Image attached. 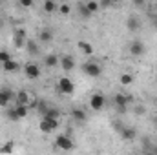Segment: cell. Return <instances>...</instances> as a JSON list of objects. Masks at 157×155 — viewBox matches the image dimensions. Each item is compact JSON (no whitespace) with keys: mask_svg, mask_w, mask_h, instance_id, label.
Wrapping results in <instances>:
<instances>
[{"mask_svg":"<svg viewBox=\"0 0 157 155\" xmlns=\"http://www.w3.org/2000/svg\"><path fill=\"white\" fill-rule=\"evenodd\" d=\"M24 75H26V78H29V80H37L42 75V70H40V66L37 62H28L24 66Z\"/></svg>","mask_w":157,"mask_h":155,"instance_id":"cell-4","label":"cell"},{"mask_svg":"<svg viewBox=\"0 0 157 155\" xmlns=\"http://www.w3.org/2000/svg\"><path fill=\"white\" fill-rule=\"evenodd\" d=\"M154 122H155V126H157V117H154Z\"/></svg>","mask_w":157,"mask_h":155,"instance_id":"cell-41","label":"cell"},{"mask_svg":"<svg viewBox=\"0 0 157 155\" xmlns=\"http://www.w3.org/2000/svg\"><path fill=\"white\" fill-rule=\"evenodd\" d=\"M2 26H4V22H2V18H0V28H2Z\"/></svg>","mask_w":157,"mask_h":155,"instance_id":"cell-42","label":"cell"},{"mask_svg":"<svg viewBox=\"0 0 157 155\" xmlns=\"http://www.w3.org/2000/svg\"><path fill=\"white\" fill-rule=\"evenodd\" d=\"M104 106H106V97L102 93H93L90 97V108L93 112H101V110H104Z\"/></svg>","mask_w":157,"mask_h":155,"instance_id":"cell-5","label":"cell"},{"mask_svg":"<svg viewBox=\"0 0 157 155\" xmlns=\"http://www.w3.org/2000/svg\"><path fill=\"white\" fill-rule=\"evenodd\" d=\"M84 4H86L88 11H90L91 15H95V13L99 11V7H101V6H99V2H95V0H90V2H84Z\"/></svg>","mask_w":157,"mask_h":155,"instance_id":"cell-29","label":"cell"},{"mask_svg":"<svg viewBox=\"0 0 157 155\" xmlns=\"http://www.w3.org/2000/svg\"><path fill=\"white\" fill-rule=\"evenodd\" d=\"M155 77H157V70H155Z\"/></svg>","mask_w":157,"mask_h":155,"instance_id":"cell-45","label":"cell"},{"mask_svg":"<svg viewBox=\"0 0 157 155\" xmlns=\"http://www.w3.org/2000/svg\"><path fill=\"white\" fill-rule=\"evenodd\" d=\"M119 82H121L122 86H130V84L133 82V75H132V73H122V75L119 77Z\"/></svg>","mask_w":157,"mask_h":155,"instance_id":"cell-27","label":"cell"},{"mask_svg":"<svg viewBox=\"0 0 157 155\" xmlns=\"http://www.w3.org/2000/svg\"><path fill=\"white\" fill-rule=\"evenodd\" d=\"M59 11H60V15H70L71 13V6L70 4H60L59 6Z\"/></svg>","mask_w":157,"mask_h":155,"instance_id":"cell-33","label":"cell"},{"mask_svg":"<svg viewBox=\"0 0 157 155\" xmlns=\"http://www.w3.org/2000/svg\"><path fill=\"white\" fill-rule=\"evenodd\" d=\"M80 70H82L84 75H88V77H91V78H99L101 75H102V66H101L95 59L86 60V62L80 66Z\"/></svg>","mask_w":157,"mask_h":155,"instance_id":"cell-1","label":"cell"},{"mask_svg":"<svg viewBox=\"0 0 157 155\" xmlns=\"http://www.w3.org/2000/svg\"><path fill=\"white\" fill-rule=\"evenodd\" d=\"M59 128V120H51V119H42L39 122V130L42 133H51Z\"/></svg>","mask_w":157,"mask_h":155,"instance_id":"cell-9","label":"cell"},{"mask_svg":"<svg viewBox=\"0 0 157 155\" xmlns=\"http://www.w3.org/2000/svg\"><path fill=\"white\" fill-rule=\"evenodd\" d=\"M77 13H78V17H80L82 20H90V18L93 17V15L88 11V7H86V4H84V2H78V4H77Z\"/></svg>","mask_w":157,"mask_h":155,"instance_id":"cell-17","label":"cell"},{"mask_svg":"<svg viewBox=\"0 0 157 155\" xmlns=\"http://www.w3.org/2000/svg\"><path fill=\"white\" fill-rule=\"evenodd\" d=\"M152 155H157V144H154V148H152V152H150Z\"/></svg>","mask_w":157,"mask_h":155,"instance_id":"cell-40","label":"cell"},{"mask_svg":"<svg viewBox=\"0 0 157 155\" xmlns=\"http://www.w3.org/2000/svg\"><path fill=\"white\" fill-rule=\"evenodd\" d=\"M9 60H13L11 53L6 51V49H0V64H6V62H9Z\"/></svg>","mask_w":157,"mask_h":155,"instance_id":"cell-30","label":"cell"},{"mask_svg":"<svg viewBox=\"0 0 157 155\" xmlns=\"http://www.w3.org/2000/svg\"><path fill=\"white\" fill-rule=\"evenodd\" d=\"M71 117H73V120H77V122H84L86 119H88V113H86V110L84 108H71Z\"/></svg>","mask_w":157,"mask_h":155,"instance_id":"cell-16","label":"cell"},{"mask_svg":"<svg viewBox=\"0 0 157 155\" xmlns=\"http://www.w3.org/2000/svg\"><path fill=\"white\" fill-rule=\"evenodd\" d=\"M6 119L7 120H11V122H17V120H20L18 115H17V110H15V106H9V108H6Z\"/></svg>","mask_w":157,"mask_h":155,"instance_id":"cell-23","label":"cell"},{"mask_svg":"<svg viewBox=\"0 0 157 155\" xmlns=\"http://www.w3.org/2000/svg\"><path fill=\"white\" fill-rule=\"evenodd\" d=\"M73 146H75V142H73V139L70 137V133H60V135L55 139V148H59V150H62V152H70V150H73Z\"/></svg>","mask_w":157,"mask_h":155,"instance_id":"cell-2","label":"cell"},{"mask_svg":"<svg viewBox=\"0 0 157 155\" xmlns=\"http://www.w3.org/2000/svg\"><path fill=\"white\" fill-rule=\"evenodd\" d=\"M146 53V46H144V42L143 40H132L130 42V55H133V57H143Z\"/></svg>","mask_w":157,"mask_h":155,"instance_id":"cell-7","label":"cell"},{"mask_svg":"<svg viewBox=\"0 0 157 155\" xmlns=\"http://www.w3.org/2000/svg\"><path fill=\"white\" fill-rule=\"evenodd\" d=\"M155 108H157V99H155Z\"/></svg>","mask_w":157,"mask_h":155,"instance_id":"cell-44","label":"cell"},{"mask_svg":"<svg viewBox=\"0 0 157 155\" xmlns=\"http://www.w3.org/2000/svg\"><path fill=\"white\" fill-rule=\"evenodd\" d=\"M77 47H78V51H80L82 55H86V57H91V55H93V46H91L88 40H78Z\"/></svg>","mask_w":157,"mask_h":155,"instance_id":"cell-15","label":"cell"},{"mask_svg":"<svg viewBox=\"0 0 157 155\" xmlns=\"http://www.w3.org/2000/svg\"><path fill=\"white\" fill-rule=\"evenodd\" d=\"M9 104H11V102H9V99H7V97L4 95V91L0 89V108H4V110H6V108H9Z\"/></svg>","mask_w":157,"mask_h":155,"instance_id":"cell-31","label":"cell"},{"mask_svg":"<svg viewBox=\"0 0 157 155\" xmlns=\"http://www.w3.org/2000/svg\"><path fill=\"white\" fill-rule=\"evenodd\" d=\"M29 100H31V97H29V93H28L26 89L17 91V97H15V106H28V104H29Z\"/></svg>","mask_w":157,"mask_h":155,"instance_id":"cell-12","label":"cell"},{"mask_svg":"<svg viewBox=\"0 0 157 155\" xmlns=\"http://www.w3.org/2000/svg\"><path fill=\"white\" fill-rule=\"evenodd\" d=\"M126 28H128V31H132V33L139 31V29L143 28V20H141V17H139V15H130L128 20H126Z\"/></svg>","mask_w":157,"mask_h":155,"instance_id":"cell-10","label":"cell"},{"mask_svg":"<svg viewBox=\"0 0 157 155\" xmlns=\"http://www.w3.org/2000/svg\"><path fill=\"white\" fill-rule=\"evenodd\" d=\"M42 7H44V11H46L48 15H51V13H55V11L59 9V6H57L55 0H46V2L42 4Z\"/></svg>","mask_w":157,"mask_h":155,"instance_id":"cell-22","label":"cell"},{"mask_svg":"<svg viewBox=\"0 0 157 155\" xmlns=\"http://www.w3.org/2000/svg\"><path fill=\"white\" fill-rule=\"evenodd\" d=\"M2 68H4L6 73H13V71H18V70H20V64H18L17 60H9V62L2 64Z\"/></svg>","mask_w":157,"mask_h":155,"instance_id":"cell-21","label":"cell"},{"mask_svg":"<svg viewBox=\"0 0 157 155\" xmlns=\"http://www.w3.org/2000/svg\"><path fill=\"white\" fill-rule=\"evenodd\" d=\"M57 88H59V91H60V93H64V95H71V93L75 91V84H73V80H71V78H68V77H60V78H59Z\"/></svg>","mask_w":157,"mask_h":155,"instance_id":"cell-6","label":"cell"},{"mask_svg":"<svg viewBox=\"0 0 157 155\" xmlns=\"http://www.w3.org/2000/svg\"><path fill=\"white\" fill-rule=\"evenodd\" d=\"M133 112H135V115L137 117H143L144 113H146V108H144V104L139 102V104H135V110H133Z\"/></svg>","mask_w":157,"mask_h":155,"instance_id":"cell-32","label":"cell"},{"mask_svg":"<svg viewBox=\"0 0 157 155\" xmlns=\"http://www.w3.org/2000/svg\"><path fill=\"white\" fill-rule=\"evenodd\" d=\"M15 110H17L18 119H26V117L29 115V108L28 106H15Z\"/></svg>","mask_w":157,"mask_h":155,"instance_id":"cell-28","label":"cell"},{"mask_svg":"<svg viewBox=\"0 0 157 155\" xmlns=\"http://www.w3.org/2000/svg\"><path fill=\"white\" fill-rule=\"evenodd\" d=\"M60 117H62V112H60L59 108H55V106H51V108H49V112H48L46 115L42 117V119H51V120H59Z\"/></svg>","mask_w":157,"mask_h":155,"instance_id":"cell-20","label":"cell"},{"mask_svg":"<svg viewBox=\"0 0 157 155\" xmlns=\"http://www.w3.org/2000/svg\"><path fill=\"white\" fill-rule=\"evenodd\" d=\"M150 11H152V13H157V2H154V4H152V7H150Z\"/></svg>","mask_w":157,"mask_h":155,"instance_id":"cell-39","label":"cell"},{"mask_svg":"<svg viewBox=\"0 0 157 155\" xmlns=\"http://www.w3.org/2000/svg\"><path fill=\"white\" fill-rule=\"evenodd\" d=\"M26 51H28V55H29V57L39 55V44H37L35 40L28 39V42H26Z\"/></svg>","mask_w":157,"mask_h":155,"instance_id":"cell-19","label":"cell"},{"mask_svg":"<svg viewBox=\"0 0 157 155\" xmlns=\"http://www.w3.org/2000/svg\"><path fill=\"white\" fill-rule=\"evenodd\" d=\"M141 155H152V153H141Z\"/></svg>","mask_w":157,"mask_h":155,"instance_id":"cell-43","label":"cell"},{"mask_svg":"<svg viewBox=\"0 0 157 155\" xmlns=\"http://www.w3.org/2000/svg\"><path fill=\"white\" fill-rule=\"evenodd\" d=\"M99 6H101V7H110L112 2H110V0H102V2H99Z\"/></svg>","mask_w":157,"mask_h":155,"instance_id":"cell-37","label":"cell"},{"mask_svg":"<svg viewBox=\"0 0 157 155\" xmlns=\"http://www.w3.org/2000/svg\"><path fill=\"white\" fill-rule=\"evenodd\" d=\"M39 40L44 42V44H49V42L53 40V31H51L49 28H42L40 33H39Z\"/></svg>","mask_w":157,"mask_h":155,"instance_id":"cell-18","label":"cell"},{"mask_svg":"<svg viewBox=\"0 0 157 155\" xmlns=\"http://www.w3.org/2000/svg\"><path fill=\"white\" fill-rule=\"evenodd\" d=\"M13 150H15V142H13V141H7V142H4V144L0 146V153L2 155H9Z\"/></svg>","mask_w":157,"mask_h":155,"instance_id":"cell-25","label":"cell"},{"mask_svg":"<svg viewBox=\"0 0 157 155\" xmlns=\"http://www.w3.org/2000/svg\"><path fill=\"white\" fill-rule=\"evenodd\" d=\"M130 102H133L132 95H124V93H115L113 95V106H115V110L117 108H126Z\"/></svg>","mask_w":157,"mask_h":155,"instance_id":"cell-8","label":"cell"},{"mask_svg":"<svg viewBox=\"0 0 157 155\" xmlns=\"http://www.w3.org/2000/svg\"><path fill=\"white\" fill-rule=\"evenodd\" d=\"M119 133H121L122 141H133V139H137V130L133 126H124Z\"/></svg>","mask_w":157,"mask_h":155,"instance_id":"cell-13","label":"cell"},{"mask_svg":"<svg viewBox=\"0 0 157 155\" xmlns=\"http://www.w3.org/2000/svg\"><path fill=\"white\" fill-rule=\"evenodd\" d=\"M133 6H135V7H144L146 4H144L143 0H135V2H133Z\"/></svg>","mask_w":157,"mask_h":155,"instance_id":"cell-38","label":"cell"},{"mask_svg":"<svg viewBox=\"0 0 157 155\" xmlns=\"http://www.w3.org/2000/svg\"><path fill=\"white\" fill-rule=\"evenodd\" d=\"M37 106H39V99H31V100H29V104H28V108H29V110H37Z\"/></svg>","mask_w":157,"mask_h":155,"instance_id":"cell-35","label":"cell"},{"mask_svg":"<svg viewBox=\"0 0 157 155\" xmlns=\"http://www.w3.org/2000/svg\"><path fill=\"white\" fill-rule=\"evenodd\" d=\"M26 42H28V33H26V29H24V28H17V29L13 31V46H15L17 49H20V47H26Z\"/></svg>","mask_w":157,"mask_h":155,"instance_id":"cell-3","label":"cell"},{"mask_svg":"<svg viewBox=\"0 0 157 155\" xmlns=\"http://www.w3.org/2000/svg\"><path fill=\"white\" fill-rule=\"evenodd\" d=\"M141 148L144 150V153H150V152H152V148H154L152 139H150V137H143V141H141Z\"/></svg>","mask_w":157,"mask_h":155,"instance_id":"cell-26","label":"cell"},{"mask_svg":"<svg viewBox=\"0 0 157 155\" xmlns=\"http://www.w3.org/2000/svg\"><path fill=\"white\" fill-rule=\"evenodd\" d=\"M33 2L31 0H20V7H31Z\"/></svg>","mask_w":157,"mask_h":155,"instance_id":"cell-36","label":"cell"},{"mask_svg":"<svg viewBox=\"0 0 157 155\" xmlns=\"http://www.w3.org/2000/svg\"><path fill=\"white\" fill-rule=\"evenodd\" d=\"M148 18H150V24H152V28L157 31V13H152V11H150Z\"/></svg>","mask_w":157,"mask_h":155,"instance_id":"cell-34","label":"cell"},{"mask_svg":"<svg viewBox=\"0 0 157 155\" xmlns=\"http://www.w3.org/2000/svg\"><path fill=\"white\" fill-rule=\"evenodd\" d=\"M49 108H51V104H49L48 100H42V99H40V100H39V106H37V112L44 117L48 112H49Z\"/></svg>","mask_w":157,"mask_h":155,"instance_id":"cell-24","label":"cell"},{"mask_svg":"<svg viewBox=\"0 0 157 155\" xmlns=\"http://www.w3.org/2000/svg\"><path fill=\"white\" fill-rule=\"evenodd\" d=\"M59 62H60V57H59L57 53H48V55L44 57V66H46V68H57Z\"/></svg>","mask_w":157,"mask_h":155,"instance_id":"cell-14","label":"cell"},{"mask_svg":"<svg viewBox=\"0 0 157 155\" xmlns=\"http://www.w3.org/2000/svg\"><path fill=\"white\" fill-rule=\"evenodd\" d=\"M59 66H60L64 71H71V70L75 68V59H73L71 55H62V57H60Z\"/></svg>","mask_w":157,"mask_h":155,"instance_id":"cell-11","label":"cell"}]
</instances>
